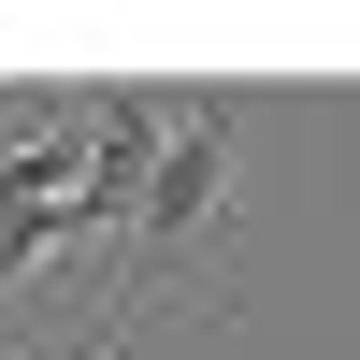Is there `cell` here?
<instances>
[{"mask_svg":"<svg viewBox=\"0 0 360 360\" xmlns=\"http://www.w3.org/2000/svg\"><path fill=\"white\" fill-rule=\"evenodd\" d=\"M231 144H245V101L231 86H188L173 101V130H159V173H144V202H130V245H115V346L144 332V303L173 288V259L202 245V231H231Z\"/></svg>","mask_w":360,"mask_h":360,"instance_id":"6da1fadb","label":"cell"}]
</instances>
